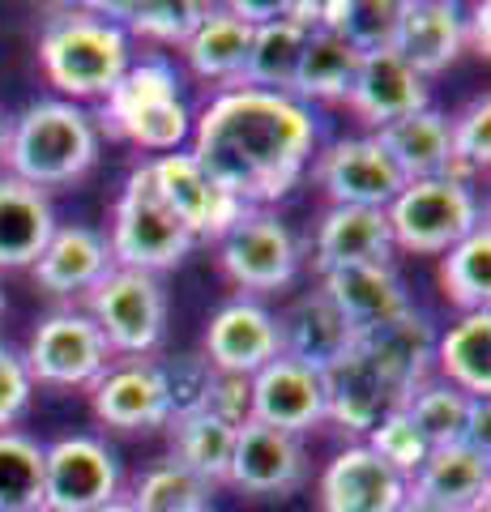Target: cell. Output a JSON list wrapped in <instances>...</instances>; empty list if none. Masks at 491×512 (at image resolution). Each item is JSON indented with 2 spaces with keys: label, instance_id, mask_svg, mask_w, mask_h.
I'll return each mask as SVG.
<instances>
[{
  "label": "cell",
  "instance_id": "74e56055",
  "mask_svg": "<svg viewBox=\"0 0 491 512\" xmlns=\"http://www.w3.org/2000/svg\"><path fill=\"white\" fill-rule=\"evenodd\" d=\"M210 5H193V0H146V5H94L90 13H103L107 22L120 18L116 26L124 35H146L158 43H188V35L197 30V22L205 18Z\"/></svg>",
  "mask_w": 491,
  "mask_h": 512
},
{
  "label": "cell",
  "instance_id": "8d00e7d4",
  "mask_svg": "<svg viewBox=\"0 0 491 512\" xmlns=\"http://www.w3.org/2000/svg\"><path fill=\"white\" fill-rule=\"evenodd\" d=\"M43 508V444L0 431V512Z\"/></svg>",
  "mask_w": 491,
  "mask_h": 512
},
{
  "label": "cell",
  "instance_id": "9c48e42d",
  "mask_svg": "<svg viewBox=\"0 0 491 512\" xmlns=\"http://www.w3.org/2000/svg\"><path fill=\"white\" fill-rule=\"evenodd\" d=\"M22 359L30 380L56 384V389H82L107 372L112 346L103 342L99 325L86 312H52L35 329Z\"/></svg>",
  "mask_w": 491,
  "mask_h": 512
},
{
  "label": "cell",
  "instance_id": "44dd1931",
  "mask_svg": "<svg viewBox=\"0 0 491 512\" xmlns=\"http://www.w3.org/2000/svg\"><path fill=\"white\" fill-rule=\"evenodd\" d=\"M90 402L94 414L107 427L120 431H150V427H167L171 423V406H167V389L158 376V363H124V367H107V372L90 384Z\"/></svg>",
  "mask_w": 491,
  "mask_h": 512
},
{
  "label": "cell",
  "instance_id": "9a60e30c",
  "mask_svg": "<svg viewBox=\"0 0 491 512\" xmlns=\"http://www.w3.org/2000/svg\"><path fill=\"white\" fill-rule=\"evenodd\" d=\"M252 423L278 427L287 436H299L316 423H325V384L321 372L295 363L287 355L269 359L252 376Z\"/></svg>",
  "mask_w": 491,
  "mask_h": 512
},
{
  "label": "cell",
  "instance_id": "4316f807",
  "mask_svg": "<svg viewBox=\"0 0 491 512\" xmlns=\"http://www.w3.org/2000/svg\"><path fill=\"white\" fill-rule=\"evenodd\" d=\"M56 235V210L43 188L0 175V269H30Z\"/></svg>",
  "mask_w": 491,
  "mask_h": 512
},
{
  "label": "cell",
  "instance_id": "5b68a950",
  "mask_svg": "<svg viewBox=\"0 0 491 512\" xmlns=\"http://www.w3.org/2000/svg\"><path fill=\"white\" fill-rule=\"evenodd\" d=\"M193 244L197 239L188 235V227L171 214V205L158 192L150 163H141L116 201L112 244H107L112 261H120V269H141V274L158 278L163 269H176Z\"/></svg>",
  "mask_w": 491,
  "mask_h": 512
},
{
  "label": "cell",
  "instance_id": "7dc6e473",
  "mask_svg": "<svg viewBox=\"0 0 491 512\" xmlns=\"http://www.w3.org/2000/svg\"><path fill=\"white\" fill-rule=\"evenodd\" d=\"M94 512H133V504H129V500H124V495H116V500H112V504H103V508H94Z\"/></svg>",
  "mask_w": 491,
  "mask_h": 512
},
{
  "label": "cell",
  "instance_id": "1f68e13d",
  "mask_svg": "<svg viewBox=\"0 0 491 512\" xmlns=\"http://www.w3.org/2000/svg\"><path fill=\"white\" fill-rule=\"evenodd\" d=\"M355 69H359V56L346 47L334 30L316 26L308 30V43H304V56H299V73H295V86H291V99L299 103H338L346 99V90L355 82Z\"/></svg>",
  "mask_w": 491,
  "mask_h": 512
},
{
  "label": "cell",
  "instance_id": "816d5d0a",
  "mask_svg": "<svg viewBox=\"0 0 491 512\" xmlns=\"http://www.w3.org/2000/svg\"><path fill=\"white\" fill-rule=\"evenodd\" d=\"M30 512H43V508H30Z\"/></svg>",
  "mask_w": 491,
  "mask_h": 512
},
{
  "label": "cell",
  "instance_id": "b9f144b4",
  "mask_svg": "<svg viewBox=\"0 0 491 512\" xmlns=\"http://www.w3.org/2000/svg\"><path fill=\"white\" fill-rule=\"evenodd\" d=\"M368 448H372L380 461H385V466L398 470L406 483L419 474V466L427 461V453H432V448H427V440L415 431V423L406 419V410H393L389 419H380V423L368 431Z\"/></svg>",
  "mask_w": 491,
  "mask_h": 512
},
{
  "label": "cell",
  "instance_id": "603a6c76",
  "mask_svg": "<svg viewBox=\"0 0 491 512\" xmlns=\"http://www.w3.org/2000/svg\"><path fill=\"white\" fill-rule=\"evenodd\" d=\"M274 325H278V355L304 363L312 372H325L329 363H338L355 346V333L346 329V320L321 291L299 295L287 312L274 316Z\"/></svg>",
  "mask_w": 491,
  "mask_h": 512
},
{
  "label": "cell",
  "instance_id": "ee69618b",
  "mask_svg": "<svg viewBox=\"0 0 491 512\" xmlns=\"http://www.w3.org/2000/svg\"><path fill=\"white\" fill-rule=\"evenodd\" d=\"M210 419L227 423L240 431L244 423H252V376H227L218 372L214 384H210V397H205V410Z\"/></svg>",
  "mask_w": 491,
  "mask_h": 512
},
{
  "label": "cell",
  "instance_id": "60d3db41",
  "mask_svg": "<svg viewBox=\"0 0 491 512\" xmlns=\"http://www.w3.org/2000/svg\"><path fill=\"white\" fill-rule=\"evenodd\" d=\"M158 376H163V389H167L171 419H184V414L205 410V397H210V384L218 372L205 355H176V359L158 363Z\"/></svg>",
  "mask_w": 491,
  "mask_h": 512
},
{
  "label": "cell",
  "instance_id": "f1b7e54d",
  "mask_svg": "<svg viewBox=\"0 0 491 512\" xmlns=\"http://www.w3.org/2000/svg\"><path fill=\"white\" fill-rule=\"evenodd\" d=\"M308 30L291 18H274L265 26H252V47L240 69V90H265V94H291L299 56H304Z\"/></svg>",
  "mask_w": 491,
  "mask_h": 512
},
{
  "label": "cell",
  "instance_id": "6da1fadb",
  "mask_svg": "<svg viewBox=\"0 0 491 512\" xmlns=\"http://www.w3.org/2000/svg\"><path fill=\"white\" fill-rule=\"evenodd\" d=\"M316 150L312 111L291 94L227 90L201 111L193 158L244 210H265L308 171Z\"/></svg>",
  "mask_w": 491,
  "mask_h": 512
},
{
  "label": "cell",
  "instance_id": "f35d334b",
  "mask_svg": "<svg viewBox=\"0 0 491 512\" xmlns=\"http://www.w3.org/2000/svg\"><path fill=\"white\" fill-rule=\"evenodd\" d=\"M129 504L133 512H193V508H210V487L193 470H184L180 461L167 457L141 474Z\"/></svg>",
  "mask_w": 491,
  "mask_h": 512
},
{
  "label": "cell",
  "instance_id": "7c38bea8",
  "mask_svg": "<svg viewBox=\"0 0 491 512\" xmlns=\"http://www.w3.org/2000/svg\"><path fill=\"white\" fill-rule=\"evenodd\" d=\"M321 384H325V419H334L351 436H368L380 419L402 410L398 389L380 376V367L368 359V350L359 342L338 363L325 367Z\"/></svg>",
  "mask_w": 491,
  "mask_h": 512
},
{
  "label": "cell",
  "instance_id": "4fadbf2b",
  "mask_svg": "<svg viewBox=\"0 0 491 512\" xmlns=\"http://www.w3.org/2000/svg\"><path fill=\"white\" fill-rule=\"evenodd\" d=\"M150 171H154V184L163 192V201L171 205V214L184 222L193 239H223L231 222L244 214V205L227 197L197 167L193 154H163L150 163Z\"/></svg>",
  "mask_w": 491,
  "mask_h": 512
},
{
  "label": "cell",
  "instance_id": "d4e9b609",
  "mask_svg": "<svg viewBox=\"0 0 491 512\" xmlns=\"http://www.w3.org/2000/svg\"><path fill=\"white\" fill-rule=\"evenodd\" d=\"M410 491L445 512H487V495H491L487 457L470 453L466 444L432 448L419 474L410 478Z\"/></svg>",
  "mask_w": 491,
  "mask_h": 512
},
{
  "label": "cell",
  "instance_id": "ba28073f",
  "mask_svg": "<svg viewBox=\"0 0 491 512\" xmlns=\"http://www.w3.org/2000/svg\"><path fill=\"white\" fill-rule=\"evenodd\" d=\"M120 495V461L103 440L65 436L43 448V512H94Z\"/></svg>",
  "mask_w": 491,
  "mask_h": 512
},
{
  "label": "cell",
  "instance_id": "c3c4849f",
  "mask_svg": "<svg viewBox=\"0 0 491 512\" xmlns=\"http://www.w3.org/2000/svg\"><path fill=\"white\" fill-rule=\"evenodd\" d=\"M0 150H5V116H0Z\"/></svg>",
  "mask_w": 491,
  "mask_h": 512
},
{
  "label": "cell",
  "instance_id": "2e32d148",
  "mask_svg": "<svg viewBox=\"0 0 491 512\" xmlns=\"http://www.w3.org/2000/svg\"><path fill=\"white\" fill-rule=\"evenodd\" d=\"M406 478L385 466L368 444H351L329 461L321 474V508L325 512H398L406 500Z\"/></svg>",
  "mask_w": 491,
  "mask_h": 512
},
{
  "label": "cell",
  "instance_id": "52a82bcc",
  "mask_svg": "<svg viewBox=\"0 0 491 512\" xmlns=\"http://www.w3.org/2000/svg\"><path fill=\"white\" fill-rule=\"evenodd\" d=\"M86 308L103 342L124 355H146L167 333V291L154 274H141V269L112 265L86 291Z\"/></svg>",
  "mask_w": 491,
  "mask_h": 512
},
{
  "label": "cell",
  "instance_id": "ab89813d",
  "mask_svg": "<svg viewBox=\"0 0 491 512\" xmlns=\"http://www.w3.org/2000/svg\"><path fill=\"white\" fill-rule=\"evenodd\" d=\"M449 154L453 167L449 175L462 184H474V175H483L491 163V99L479 94L462 116L449 120Z\"/></svg>",
  "mask_w": 491,
  "mask_h": 512
},
{
  "label": "cell",
  "instance_id": "cb8c5ba5",
  "mask_svg": "<svg viewBox=\"0 0 491 512\" xmlns=\"http://www.w3.org/2000/svg\"><path fill=\"white\" fill-rule=\"evenodd\" d=\"M393 231L385 210H363V205H329V214L316 227V269L342 265H389Z\"/></svg>",
  "mask_w": 491,
  "mask_h": 512
},
{
  "label": "cell",
  "instance_id": "5bb4252c",
  "mask_svg": "<svg viewBox=\"0 0 491 512\" xmlns=\"http://www.w3.org/2000/svg\"><path fill=\"white\" fill-rule=\"evenodd\" d=\"M231 487L257 500H274V495H291L304 483V448L299 436H287L265 423H244L235 431V453H231Z\"/></svg>",
  "mask_w": 491,
  "mask_h": 512
},
{
  "label": "cell",
  "instance_id": "d6a6232c",
  "mask_svg": "<svg viewBox=\"0 0 491 512\" xmlns=\"http://www.w3.org/2000/svg\"><path fill=\"white\" fill-rule=\"evenodd\" d=\"M171 461L193 470L205 487L227 483L231 474V453H235V427L210 419V414H184L171 419Z\"/></svg>",
  "mask_w": 491,
  "mask_h": 512
},
{
  "label": "cell",
  "instance_id": "7a4b0ae2",
  "mask_svg": "<svg viewBox=\"0 0 491 512\" xmlns=\"http://www.w3.org/2000/svg\"><path fill=\"white\" fill-rule=\"evenodd\" d=\"M0 158L9 163L13 180H22L30 188L73 184L99 158V128H94V120L77 103L43 99V103H30L5 128Z\"/></svg>",
  "mask_w": 491,
  "mask_h": 512
},
{
  "label": "cell",
  "instance_id": "3957f363",
  "mask_svg": "<svg viewBox=\"0 0 491 512\" xmlns=\"http://www.w3.org/2000/svg\"><path fill=\"white\" fill-rule=\"evenodd\" d=\"M39 64L47 82L69 99H107L129 73V35L90 9L56 13L43 22Z\"/></svg>",
  "mask_w": 491,
  "mask_h": 512
},
{
  "label": "cell",
  "instance_id": "e575fe53",
  "mask_svg": "<svg viewBox=\"0 0 491 512\" xmlns=\"http://www.w3.org/2000/svg\"><path fill=\"white\" fill-rule=\"evenodd\" d=\"M321 26L334 30L355 56L393 52L398 5L393 0H334V5H321Z\"/></svg>",
  "mask_w": 491,
  "mask_h": 512
},
{
  "label": "cell",
  "instance_id": "f6af8a7d",
  "mask_svg": "<svg viewBox=\"0 0 491 512\" xmlns=\"http://www.w3.org/2000/svg\"><path fill=\"white\" fill-rule=\"evenodd\" d=\"M462 444L470 448V453H479V457L491 453V402H487V397H470L466 427H462Z\"/></svg>",
  "mask_w": 491,
  "mask_h": 512
},
{
  "label": "cell",
  "instance_id": "bcb514c9",
  "mask_svg": "<svg viewBox=\"0 0 491 512\" xmlns=\"http://www.w3.org/2000/svg\"><path fill=\"white\" fill-rule=\"evenodd\" d=\"M398 512H445V508H436L432 500H423V495H415V491L406 487V500L398 504Z\"/></svg>",
  "mask_w": 491,
  "mask_h": 512
},
{
  "label": "cell",
  "instance_id": "f907efd6",
  "mask_svg": "<svg viewBox=\"0 0 491 512\" xmlns=\"http://www.w3.org/2000/svg\"><path fill=\"white\" fill-rule=\"evenodd\" d=\"M193 512H214V508H193Z\"/></svg>",
  "mask_w": 491,
  "mask_h": 512
},
{
  "label": "cell",
  "instance_id": "d590c367",
  "mask_svg": "<svg viewBox=\"0 0 491 512\" xmlns=\"http://www.w3.org/2000/svg\"><path fill=\"white\" fill-rule=\"evenodd\" d=\"M402 410H406V419L415 423L419 436L427 440V448H449V444H462L470 397L445 380H423L419 389L406 397Z\"/></svg>",
  "mask_w": 491,
  "mask_h": 512
},
{
  "label": "cell",
  "instance_id": "8992f818",
  "mask_svg": "<svg viewBox=\"0 0 491 512\" xmlns=\"http://www.w3.org/2000/svg\"><path fill=\"white\" fill-rule=\"evenodd\" d=\"M385 214H389L393 248H406L419 256H445L479 222H487L479 210V197H474V184H462L453 175L406 184L389 201Z\"/></svg>",
  "mask_w": 491,
  "mask_h": 512
},
{
  "label": "cell",
  "instance_id": "ac0fdd59",
  "mask_svg": "<svg viewBox=\"0 0 491 512\" xmlns=\"http://www.w3.org/2000/svg\"><path fill=\"white\" fill-rule=\"evenodd\" d=\"M321 295L334 303V312L346 320V329L363 338L389 320H398L410 299L402 291V278L393 265H342L321 274Z\"/></svg>",
  "mask_w": 491,
  "mask_h": 512
},
{
  "label": "cell",
  "instance_id": "e0dca14e",
  "mask_svg": "<svg viewBox=\"0 0 491 512\" xmlns=\"http://www.w3.org/2000/svg\"><path fill=\"white\" fill-rule=\"evenodd\" d=\"M346 103H351V111L368 128H385V124L406 120L427 107V77H419L398 52L359 56Z\"/></svg>",
  "mask_w": 491,
  "mask_h": 512
},
{
  "label": "cell",
  "instance_id": "277c9868",
  "mask_svg": "<svg viewBox=\"0 0 491 512\" xmlns=\"http://www.w3.org/2000/svg\"><path fill=\"white\" fill-rule=\"evenodd\" d=\"M103 128L112 137L133 141L141 150L176 154L188 137V107L180 99V77L167 60L129 64V73L103 99Z\"/></svg>",
  "mask_w": 491,
  "mask_h": 512
},
{
  "label": "cell",
  "instance_id": "83f0119b",
  "mask_svg": "<svg viewBox=\"0 0 491 512\" xmlns=\"http://www.w3.org/2000/svg\"><path fill=\"white\" fill-rule=\"evenodd\" d=\"M107 269H112V248L107 239L90 227H56L39 252V261L30 265V274L47 295H77L90 291Z\"/></svg>",
  "mask_w": 491,
  "mask_h": 512
},
{
  "label": "cell",
  "instance_id": "f546056e",
  "mask_svg": "<svg viewBox=\"0 0 491 512\" xmlns=\"http://www.w3.org/2000/svg\"><path fill=\"white\" fill-rule=\"evenodd\" d=\"M248 47H252V26L244 18H235L231 9H205V18L184 43V56L197 77L235 86L248 60Z\"/></svg>",
  "mask_w": 491,
  "mask_h": 512
},
{
  "label": "cell",
  "instance_id": "8fae6325",
  "mask_svg": "<svg viewBox=\"0 0 491 512\" xmlns=\"http://www.w3.org/2000/svg\"><path fill=\"white\" fill-rule=\"evenodd\" d=\"M316 184L334 205H363V210H389V201L406 188V180L372 137H342L316 158Z\"/></svg>",
  "mask_w": 491,
  "mask_h": 512
},
{
  "label": "cell",
  "instance_id": "484cf974",
  "mask_svg": "<svg viewBox=\"0 0 491 512\" xmlns=\"http://www.w3.org/2000/svg\"><path fill=\"white\" fill-rule=\"evenodd\" d=\"M372 141L385 150L393 171H398L406 184L436 180V175H449V167H453L449 116H440V111H432V107H423V111H415V116L376 128Z\"/></svg>",
  "mask_w": 491,
  "mask_h": 512
},
{
  "label": "cell",
  "instance_id": "7bdbcfd3",
  "mask_svg": "<svg viewBox=\"0 0 491 512\" xmlns=\"http://www.w3.org/2000/svg\"><path fill=\"white\" fill-rule=\"evenodd\" d=\"M30 393H35V380L26 372V359L0 342V431H9L26 414Z\"/></svg>",
  "mask_w": 491,
  "mask_h": 512
},
{
  "label": "cell",
  "instance_id": "d6986e66",
  "mask_svg": "<svg viewBox=\"0 0 491 512\" xmlns=\"http://www.w3.org/2000/svg\"><path fill=\"white\" fill-rule=\"evenodd\" d=\"M205 359L214 372L227 376H257L269 359H278V325L261 303L235 299L218 308L205 329Z\"/></svg>",
  "mask_w": 491,
  "mask_h": 512
},
{
  "label": "cell",
  "instance_id": "7402d4cb",
  "mask_svg": "<svg viewBox=\"0 0 491 512\" xmlns=\"http://www.w3.org/2000/svg\"><path fill=\"white\" fill-rule=\"evenodd\" d=\"M355 342L368 350V359L380 367V376L398 389L402 406L423 380H432L436 329H432V320H427L423 312H415V308H406L398 320L363 333V338H355Z\"/></svg>",
  "mask_w": 491,
  "mask_h": 512
},
{
  "label": "cell",
  "instance_id": "4dcf8cb0",
  "mask_svg": "<svg viewBox=\"0 0 491 512\" xmlns=\"http://www.w3.org/2000/svg\"><path fill=\"white\" fill-rule=\"evenodd\" d=\"M436 367L445 384L466 397L491 393V312H466L457 325L436 338Z\"/></svg>",
  "mask_w": 491,
  "mask_h": 512
},
{
  "label": "cell",
  "instance_id": "30bf717a",
  "mask_svg": "<svg viewBox=\"0 0 491 512\" xmlns=\"http://www.w3.org/2000/svg\"><path fill=\"white\" fill-rule=\"evenodd\" d=\"M218 261L244 291H282L299 269V244L269 210H244L218 239Z\"/></svg>",
  "mask_w": 491,
  "mask_h": 512
},
{
  "label": "cell",
  "instance_id": "ffe728a7",
  "mask_svg": "<svg viewBox=\"0 0 491 512\" xmlns=\"http://www.w3.org/2000/svg\"><path fill=\"white\" fill-rule=\"evenodd\" d=\"M398 52L419 77L445 73L449 64L466 52V18L457 5L445 0H398Z\"/></svg>",
  "mask_w": 491,
  "mask_h": 512
},
{
  "label": "cell",
  "instance_id": "836d02e7",
  "mask_svg": "<svg viewBox=\"0 0 491 512\" xmlns=\"http://www.w3.org/2000/svg\"><path fill=\"white\" fill-rule=\"evenodd\" d=\"M440 286L453 308L466 312H487L491 299V227L479 222L462 244H453L440 256Z\"/></svg>",
  "mask_w": 491,
  "mask_h": 512
},
{
  "label": "cell",
  "instance_id": "681fc988",
  "mask_svg": "<svg viewBox=\"0 0 491 512\" xmlns=\"http://www.w3.org/2000/svg\"><path fill=\"white\" fill-rule=\"evenodd\" d=\"M0 316H5V291H0Z\"/></svg>",
  "mask_w": 491,
  "mask_h": 512
}]
</instances>
